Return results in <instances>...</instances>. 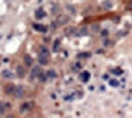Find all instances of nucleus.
I'll return each instance as SVG.
<instances>
[{
    "mask_svg": "<svg viewBox=\"0 0 132 118\" xmlns=\"http://www.w3.org/2000/svg\"><path fill=\"white\" fill-rule=\"evenodd\" d=\"M58 46H60V40H56L53 45V50H58Z\"/></svg>",
    "mask_w": 132,
    "mask_h": 118,
    "instance_id": "23",
    "label": "nucleus"
},
{
    "mask_svg": "<svg viewBox=\"0 0 132 118\" xmlns=\"http://www.w3.org/2000/svg\"><path fill=\"white\" fill-rule=\"evenodd\" d=\"M73 98H74V94H65L64 96L65 101H73Z\"/></svg>",
    "mask_w": 132,
    "mask_h": 118,
    "instance_id": "19",
    "label": "nucleus"
},
{
    "mask_svg": "<svg viewBox=\"0 0 132 118\" xmlns=\"http://www.w3.org/2000/svg\"><path fill=\"white\" fill-rule=\"evenodd\" d=\"M111 72H112V73H114V74H116V76H120V74H122V73H123V70H122V69H119V68H118V69H112V70H111Z\"/></svg>",
    "mask_w": 132,
    "mask_h": 118,
    "instance_id": "20",
    "label": "nucleus"
},
{
    "mask_svg": "<svg viewBox=\"0 0 132 118\" xmlns=\"http://www.w3.org/2000/svg\"><path fill=\"white\" fill-rule=\"evenodd\" d=\"M40 56H42V57H48V58H49V56H50L49 49L46 48V46H41V48H40Z\"/></svg>",
    "mask_w": 132,
    "mask_h": 118,
    "instance_id": "8",
    "label": "nucleus"
},
{
    "mask_svg": "<svg viewBox=\"0 0 132 118\" xmlns=\"http://www.w3.org/2000/svg\"><path fill=\"white\" fill-rule=\"evenodd\" d=\"M7 118H15V117L13 115H7Z\"/></svg>",
    "mask_w": 132,
    "mask_h": 118,
    "instance_id": "29",
    "label": "nucleus"
},
{
    "mask_svg": "<svg viewBox=\"0 0 132 118\" xmlns=\"http://www.w3.org/2000/svg\"><path fill=\"white\" fill-rule=\"evenodd\" d=\"M69 21V17L68 16H58L57 20H56V25H64L65 23Z\"/></svg>",
    "mask_w": 132,
    "mask_h": 118,
    "instance_id": "6",
    "label": "nucleus"
},
{
    "mask_svg": "<svg viewBox=\"0 0 132 118\" xmlns=\"http://www.w3.org/2000/svg\"><path fill=\"white\" fill-rule=\"evenodd\" d=\"M30 107H32V103L25 102V103H22V105L20 106V111H21V113H26V111L30 110Z\"/></svg>",
    "mask_w": 132,
    "mask_h": 118,
    "instance_id": "10",
    "label": "nucleus"
},
{
    "mask_svg": "<svg viewBox=\"0 0 132 118\" xmlns=\"http://www.w3.org/2000/svg\"><path fill=\"white\" fill-rule=\"evenodd\" d=\"M6 111V105H4V103L0 101V114H2V113H4Z\"/></svg>",
    "mask_w": 132,
    "mask_h": 118,
    "instance_id": "24",
    "label": "nucleus"
},
{
    "mask_svg": "<svg viewBox=\"0 0 132 118\" xmlns=\"http://www.w3.org/2000/svg\"><path fill=\"white\" fill-rule=\"evenodd\" d=\"M73 31H74V29H73V28H68V29H66V31H65V33H66V35H70V33H72V32H73Z\"/></svg>",
    "mask_w": 132,
    "mask_h": 118,
    "instance_id": "26",
    "label": "nucleus"
},
{
    "mask_svg": "<svg viewBox=\"0 0 132 118\" xmlns=\"http://www.w3.org/2000/svg\"><path fill=\"white\" fill-rule=\"evenodd\" d=\"M2 76L4 78H7V80H11V78H13V73L11 72V70H8V69H4L2 72Z\"/></svg>",
    "mask_w": 132,
    "mask_h": 118,
    "instance_id": "9",
    "label": "nucleus"
},
{
    "mask_svg": "<svg viewBox=\"0 0 132 118\" xmlns=\"http://www.w3.org/2000/svg\"><path fill=\"white\" fill-rule=\"evenodd\" d=\"M42 73V69L40 65H36V67L32 68V72H30V81H33V80L38 78V76Z\"/></svg>",
    "mask_w": 132,
    "mask_h": 118,
    "instance_id": "1",
    "label": "nucleus"
},
{
    "mask_svg": "<svg viewBox=\"0 0 132 118\" xmlns=\"http://www.w3.org/2000/svg\"><path fill=\"white\" fill-rule=\"evenodd\" d=\"M108 82H110V85L111 86H118V85H119V81H118V80H115V78H111V80H108Z\"/></svg>",
    "mask_w": 132,
    "mask_h": 118,
    "instance_id": "18",
    "label": "nucleus"
},
{
    "mask_svg": "<svg viewBox=\"0 0 132 118\" xmlns=\"http://www.w3.org/2000/svg\"><path fill=\"white\" fill-rule=\"evenodd\" d=\"M81 68H82L81 63H75V64L73 65V70H74V72H79V70H81Z\"/></svg>",
    "mask_w": 132,
    "mask_h": 118,
    "instance_id": "16",
    "label": "nucleus"
},
{
    "mask_svg": "<svg viewBox=\"0 0 132 118\" xmlns=\"http://www.w3.org/2000/svg\"><path fill=\"white\" fill-rule=\"evenodd\" d=\"M111 7H112L111 2H104V3H103V8H104V9H110Z\"/></svg>",
    "mask_w": 132,
    "mask_h": 118,
    "instance_id": "21",
    "label": "nucleus"
},
{
    "mask_svg": "<svg viewBox=\"0 0 132 118\" xmlns=\"http://www.w3.org/2000/svg\"><path fill=\"white\" fill-rule=\"evenodd\" d=\"M38 63L41 64V65H46L49 63L48 61V57H42V56H40V58H38Z\"/></svg>",
    "mask_w": 132,
    "mask_h": 118,
    "instance_id": "15",
    "label": "nucleus"
},
{
    "mask_svg": "<svg viewBox=\"0 0 132 118\" xmlns=\"http://www.w3.org/2000/svg\"><path fill=\"white\" fill-rule=\"evenodd\" d=\"M103 80H110V77H108L107 74H104V76H103Z\"/></svg>",
    "mask_w": 132,
    "mask_h": 118,
    "instance_id": "28",
    "label": "nucleus"
},
{
    "mask_svg": "<svg viewBox=\"0 0 132 118\" xmlns=\"http://www.w3.org/2000/svg\"><path fill=\"white\" fill-rule=\"evenodd\" d=\"M24 63H25V65H28V67H32V64H33V60L30 58V56L25 54V56H24Z\"/></svg>",
    "mask_w": 132,
    "mask_h": 118,
    "instance_id": "13",
    "label": "nucleus"
},
{
    "mask_svg": "<svg viewBox=\"0 0 132 118\" xmlns=\"http://www.w3.org/2000/svg\"><path fill=\"white\" fill-rule=\"evenodd\" d=\"M38 81L40 82H46V81H48V77H46L45 73H41L40 76H38Z\"/></svg>",
    "mask_w": 132,
    "mask_h": 118,
    "instance_id": "14",
    "label": "nucleus"
},
{
    "mask_svg": "<svg viewBox=\"0 0 132 118\" xmlns=\"http://www.w3.org/2000/svg\"><path fill=\"white\" fill-rule=\"evenodd\" d=\"M15 85H7V86H6V93L7 94H13V93H15Z\"/></svg>",
    "mask_w": 132,
    "mask_h": 118,
    "instance_id": "11",
    "label": "nucleus"
},
{
    "mask_svg": "<svg viewBox=\"0 0 132 118\" xmlns=\"http://www.w3.org/2000/svg\"><path fill=\"white\" fill-rule=\"evenodd\" d=\"M45 74H46V77H48V80H56V78H57V72H56L54 69L48 70Z\"/></svg>",
    "mask_w": 132,
    "mask_h": 118,
    "instance_id": "7",
    "label": "nucleus"
},
{
    "mask_svg": "<svg viewBox=\"0 0 132 118\" xmlns=\"http://www.w3.org/2000/svg\"><path fill=\"white\" fill-rule=\"evenodd\" d=\"M83 35H87V28H86V27L81 28V31H79L78 33H77V36H79V37H81V36H83Z\"/></svg>",
    "mask_w": 132,
    "mask_h": 118,
    "instance_id": "17",
    "label": "nucleus"
},
{
    "mask_svg": "<svg viewBox=\"0 0 132 118\" xmlns=\"http://www.w3.org/2000/svg\"><path fill=\"white\" fill-rule=\"evenodd\" d=\"M24 88L22 86H16L15 88V93H13V96L15 97H17V98H21L22 96H24Z\"/></svg>",
    "mask_w": 132,
    "mask_h": 118,
    "instance_id": "3",
    "label": "nucleus"
},
{
    "mask_svg": "<svg viewBox=\"0 0 132 118\" xmlns=\"http://www.w3.org/2000/svg\"><path fill=\"white\" fill-rule=\"evenodd\" d=\"M100 35H102L103 37H107V36H108V31H107V29H103V31L100 32Z\"/></svg>",
    "mask_w": 132,
    "mask_h": 118,
    "instance_id": "25",
    "label": "nucleus"
},
{
    "mask_svg": "<svg viewBox=\"0 0 132 118\" xmlns=\"http://www.w3.org/2000/svg\"><path fill=\"white\" fill-rule=\"evenodd\" d=\"M34 17L37 19V20H42L44 17H46V12H45L42 8H38V9L34 12Z\"/></svg>",
    "mask_w": 132,
    "mask_h": 118,
    "instance_id": "2",
    "label": "nucleus"
},
{
    "mask_svg": "<svg viewBox=\"0 0 132 118\" xmlns=\"http://www.w3.org/2000/svg\"><path fill=\"white\" fill-rule=\"evenodd\" d=\"M25 69H24V67H20V65H18L17 67V76L18 77H24L25 76Z\"/></svg>",
    "mask_w": 132,
    "mask_h": 118,
    "instance_id": "12",
    "label": "nucleus"
},
{
    "mask_svg": "<svg viewBox=\"0 0 132 118\" xmlns=\"http://www.w3.org/2000/svg\"><path fill=\"white\" fill-rule=\"evenodd\" d=\"M94 31H99V25H98V24L94 25Z\"/></svg>",
    "mask_w": 132,
    "mask_h": 118,
    "instance_id": "27",
    "label": "nucleus"
},
{
    "mask_svg": "<svg viewBox=\"0 0 132 118\" xmlns=\"http://www.w3.org/2000/svg\"><path fill=\"white\" fill-rule=\"evenodd\" d=\"M33 29H34L36 32H42V33H45L46 31H48V28H46V25H42V24H33Z\"/></svg>",
    "mask_w": 132,
    "mask_h": 118,
    "instance_id": "4",
    "label": "nucleus"
},
{
    "mask_svg": "<svg viewBox=\"0 0 132 118\" xmlns=\"http://www.w3.org/2000/svg\"><path fill=\"white\" fill-rule=\"evenodd\" d=\"M90 56H91V54L88 53V52H86V53H79L77 57H78V58H82V57H90Z\"/></svg>",
    "mask_w": 132,
    "mask_h": 118,
    "instance_id": "22",
    "label": "nucleus"
},
{
    "mask_svg": "<svg viewBox=\"0 0 132 118\" xmlns=\"http://www.w3.org/2000/svg\"><path fill=\"white\" fill-rule=\"evenodd\" d=\"M79 80H81L82 82H88V80H90V72H87V70H84L79 74Z\"/></svg>",
    "mask_w": 132,
    "mask_h": 118,
    "instance_id": "5",
    "label": "nucleus"
}]
</instances>
